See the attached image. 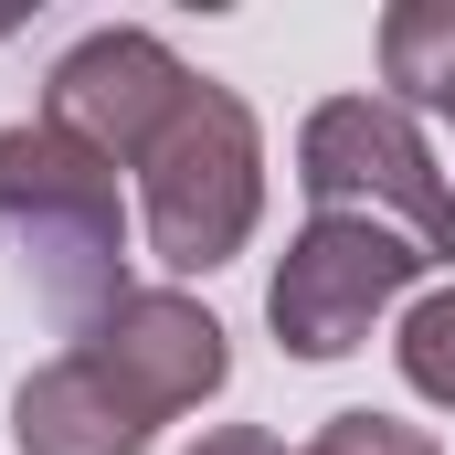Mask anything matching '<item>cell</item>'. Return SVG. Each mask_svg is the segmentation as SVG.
Returning a JSON list of instances; mask_svg holds the SVG:
<instances>
[{
	"label": "cell",
	"instance_id": "obj_1",
	"mask_svg": "<svg viewBox=\"0 0 455 455\" xmlns=\"http://www.w3.org/2000/svg\"><path fill=\"white\" fill-rule=\"evenodd\" d=\"M0 233H11L32 297L75 339L127 297V202H116V170L85 159L75 138H53L43 116L0 127Z\"/></svg>",
	"mask_w": 455,
	"mask_h": 455
},
{
	"label": "cell",
	"instance_id": "obj_2",
	"mask_svg": "<svg viewBox=\"0 0 455 455\" xmlns=\"http://www.w3.org/2000/svg\"><path fill=\"white\" fill-rule=\"evenodd\" d=\"M138 191H148V254L170 275H212L243 254V233L265 212V138L254 107L233 85H191L180 116L159 127V148L138 159Z\"/></svg>",
	"mask_w": 455,
	"mask_h": 455
},
{
	"label": "cell",
	"instance_id": "obj_8",
	"mask_svg": "<svg viewBox=\"0 0 455 455\" xmlns=\"http://www.w3.org/2000/svg\"><path fill=\"white\" fill-rule=\"evenodd\" d=\"M381 75H392L403 107L455 116V0H403L381 21Z\"/></svg>",
	"mask_w": 455,
	"mask_h": 455
},
{
	"label": "cell",
	"instance_id": "obj_10",
	"mask_svg": "<svg viewBox=\"0 0 455 455\" xmlns=\"http://www.w3.org/2000/svg\"><path fill=\"white\" fill-rule=\"evenodd\" d=\"M318 455H435V435H413L392 413H329L318 424Z\"/></svg>",
	"mask_w": 455,
	"mask_h": 455
},
{
	"label": "cell",
	"instance_id": "obj_3",
	"mask_svg": "<svg viewBox=\"0 0 455 455\" xmlns=\"http://www.w3.org/2000/svg\"><path fill=\"white\" fill-rule=\"evenodd\" d=\"M297 180L318 212H360V223L413 233L435 265H455V191L424 148V127L392 96H329L297 127Z\"/></svg>",
	"mask_w": 455,
	"mask_h": 455
},
{
	"label": "cell",
	"instance_id": "obj_12",
	"mask_svg": "<svg viewBox=\"0 0 455 455\" xmlns=\"http://www.w3.org/2000/svg\"><path fill=\"white\" fill-rule=\"evenodd\" d=\"M307 455H318V445H307Z\"/></svg>",
	"mask_w": 455,
	"mask_h": 455
},
{
	"label": "cell",
	"instance_id": "obj_9",
	"mask_svg": "<svg viewBox=\"0 0 455 455\" xmlns=\"http://www.w3.org/2000/svg\"><path fill=\"white\" fill-rule=\"evenodd\" d=\"M403 381L424 392V403H445L455 413V286H435V297H413V318H403Z\"/></svg>",
	"mask_w": 455,
	"mask_h": 455
},
{
	"label": "cell",
	"instance_id": "obj_7",
	"mask_svg": "<svg viewBox=\"0 0 455 455\" xmlns=\"http://www.w3.org/2000/svg\"><path fill=\"white\" fill-rule=\"evenodd\" d=\"M148 435H159V424L116 392L85 349L43 360V371L11 392V445L21 455H148Z\"/></svg>",
	"mask_w": 455,
	"mask_h": 455
},
{
	"label": "cell",
	"instance_id": "obj_4",
	"mask_svg": "<svg viewBox=\"0 0 455 455\" xmlns=\"http://www.w3.org/2000/svg\"><path fill=\"white\" fill-rule=\"evenodd\" d=\"M424 265H435V254H424L413 233L360 223V212H318V223L286 243V265H275V286H265V318H275V339L297 349V360H339V349L371 339V318H381Z\"/></svg>",
	"mask_w": 455,
	"mask_h": 455
},
{
	"label": "cell",
	"instance_id": "obj_6",
	"mask_svg": "<svg viewBox=\"0 0 455 455\" xmlns=\"http://www.w3.org/2000/svg\"><path fill=\"white\" fill-rule=\"evenodd\" d=\"M75 349L107 371L148 424H170V413L212 403V392H223V371H233L223 318H212V307H191V297H170V286H127V297H116Z\"/></svg>",
	"mask_w": 455,
	"mask_h": 455
},
{
	"label": "cell",
	"instance_id": "obj_11",
	"mask_svg": "<svg viewBox=\"0 0 455 455\" xmlns=\"http://www.w3.org/2000/svg\"><path fill=\"white\" fill-rule=\"evenodd\" d=\"M191 455H286L275 435H254V424H223V435H202Z\"/></svg>",
	"mask_w": 455,
	"mask_h": 455
},
{
	"label": "cell",
	"instance_id": "obj_5",
	"mask_svg": "<svg viewBox=\"0 0 455 455\" xmlns=\"http://www.w3.org/2000/svg\"><path fill=\"white\" fill-rule=\"evenodd\" d=\"M202 75L159 43V32H85L53 75H43V127L53 138H75L85 159H107V170H138L148 148H159V127L180 116Z\"/></svg>",
	"mask_w": 455,
	"mask_h": 455
}]
</instances>
